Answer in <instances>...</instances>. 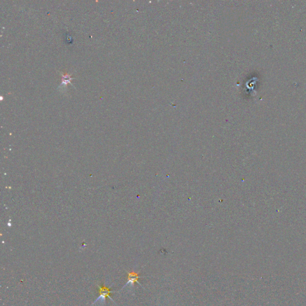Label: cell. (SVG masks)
<instances>
[{
  "mask_svg": "<svg viewBox=\"0 0 306 306\" xmlns=\"http://www.w3.org/2000/svg\"><path fill=\"white\" fill-rule=\"evenodd\" d=\"M141 277H141L138 273H137L133 271H131V272H128V276H127L128 280H127V282L125 286H126L127 285H130V286H134L135 283H139V282H138V279Z\"/></svg>",
  "mask_w": 306,
  "mask_h": 306,
  "instance_id": "2",
  "label": "cell"
},
{
  "mask_svg": "<svg viewBox=\"0 0 306 306\" xmlns=\"http://www.w3.org/2000/svg\"><path fill=\"white\" fill-rule=\"evenodd\" d=\"M62 84H63L66 85L67 83H70L69 81L72 79V78H71L70 77V75H68V74H66L65 75H63V74H62Z\"/></svg>",
  "mask_w": 306,
  "mask_h": 306,
  "instance_id": "3",
  "label": "cell"
},
{
  "mask_svg": "<svg viewBox=\"0 0 306 306\" xmlns=\"http://www.w3.org/2000/svg\"><path fill=\"white\" fill-rule=\"evenodd\" d=\"M99 294L100 296L95 300V301L93 303V304H95L96 303H99V304H104L106 300L107 297H108L113 301V300L111 298L113 291H111V290L110 288L105 286L104 285H103L101 286H99Z\"/></svg>",
  "mask_w": 306,
  "mask_h": 306,
  "instance_id": "1",
  "label": "cell"
}]
</instances>
